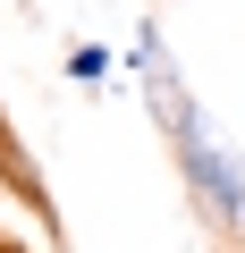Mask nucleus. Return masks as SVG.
I'll return each mask as SVG.
<instances>
[{"instance_id": "f257e3e1", "label": "nucleus", "mask_w": 245, "mask_h": 253, "mask_svg": "<svg viewBox=\"0 0 245 253\" xmlns=\"http://www.w3.org/2000/svg\"><path fill=\"white\" fill-rule=\"evenodd\" d=\"M161 144H169V161H178V177H186L195 211H203L220 236H237V245H245V161L220 144L211 110H203V101H186L178 118H161Z\"/></svg>"}, {"instance_id": "f03ea898", "label": "nucleus", "mask_w": 245, "mask_h": 253, "mask_svg": "<svg viewBox=\"0 0 245 253\" xmlns=\"http://www.w3.org/2000/svg\"><path fill=\"white\" fill-rule=\"evenodd\" d=\"M127 68H136V84H144V101H152V118H178L195 93H186V76H178V59H169V34H161V17H144L136 34H127Z\"/></svg>"}, {"instance_id": "7ed1b4c3", "label": "nucleus", "mask_w": 245, "mask_h": 253, "mask_svg": "<svg viewBox=\"0 0 245 253\" xmlns=\"http://www.w3.org/2000/svg\"><path fill=\"white\" fill-rule=\"evenodd\" d=\"M59 76H68L76 93H110V76H118V59H110V42H68V59H59Z\"/></svg>"}]
</instances>
